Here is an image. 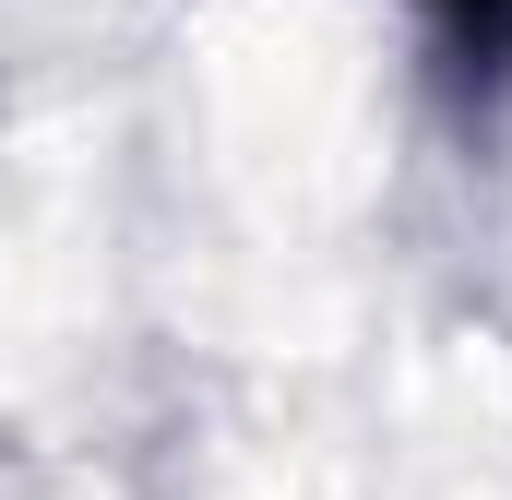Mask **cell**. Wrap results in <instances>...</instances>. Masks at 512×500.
Returning a JSON list of instances; mask_svg holds the SVG:
<instances>
[{"label":"cell","mask_w":512,"mask_h":500,"mask_svg":"<svg viewBox=\"0 0 512 500\" xmlns=\"http://www.w3.org/2000/svg\"><path fill=\"white\" fill-rule=\"evenodd\" d=\"M441 12H453L465 36H512V0H441Z\"/></svg>","instance_id":"obj_1"}]
</instances>
